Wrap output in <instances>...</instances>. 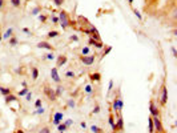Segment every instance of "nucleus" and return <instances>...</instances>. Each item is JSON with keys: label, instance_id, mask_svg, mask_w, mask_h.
Returning a JSON list of instances; mask_svg holds the SVG:
<instances>
[{"label": "nucleus", "instance_id": "18", "mask_svg": "<svg viewBox=\"0 0 177 133\" xmlns=\"http://www.w3.org/2000/svg\"><path fill=\"white\" fill-rule=\"evenodd\" d=\"M0 93H2L3 96H8L11 93V89L9 88H5V87H0Z\"/></svg>", "mask_w": 177, "mask_h": 133}, {"label": "nucleus", "instance_id": "40", "mask_svg": "<svg viewBox=\"0 0 177 133\" xmlns=\"http://www.w3.org/2000/svg\"><path fill=\"white\" fill-rule=\"evenodd\" d=\"M99 112H100V107H99V105H96L95 109L92 110V113H95V114H96V113H99Z\"/></svg>", "mask_w": 177, "mask_h": 133}, {"label": "nucleus", "instance_id": "45", "mask_svg": "<svg viewBox=\"0 0 177 133\" xmlns=\"http://www.w3.org/2000/svg\"><path fill=\"white\" fill-rule=\"evenodd\" d=\"M52 21L55 24H57L59 23V18H56V16H52Z\"/></svg>", "mask_w": 177, "mask_h": 133}, {"label": "nucleus", "instance_id": "37", "mask_svg": "<svg viewBox=\"0 0 177 133\" xmlns=\"http://www.w3.org/2000/svg\"><path fill=\"white\" fill-rule=\"evenodd\" d=\"M113 89V80H109V88H108V93Z\"/></svg>", "mask_w": 177, "mask_h": 133}, {"label": "nucleus", "instance_id": "41", "mask_svg": "<svg viewBox=\"0 0 177 133\" xmlns=\"http://www.w3.org/2000/svg\"><path fill=\"white\" fill-rule=\"evenodd\" d=\"M65 125H67V128H68V126H71L72 124H73V120H67V121H65V123H64Z\"/></svg>", "mask_w": 177, "mask_h": 133}, {"label": "nucleus", "instance_id": "53", "mask_svg": "<svg viewBox=\"0 0 177 133\" xmlns=\"http://www.w3.org/2000/svg\"><path fill=\"white\" fill-rule=\"evenodd\" d=\"M2 39H3V36H2V33H0V41H2Z\"/></svg>", "mask_w": 177, "mask_h": 133}, {"label": "nucleus", "instance_id": "6", "mask_svg": "<svg viewBox=\"0 0 177 133\" xmlns=\"http://www.w3.org/2000/svg\"><path fill=\"white\" fill-rule=\"evenodd\" d=\"M149 112H151V116H152V117L160 116V110H158V108L156 107V104H154L153 100H151V101H149Z\"/></svg>", "mask_w": 177, "mask_h": 133}, {"label": "nucleus", "instance_id": "14", "mask_svg": "<svg viewBox=\"0 0 177 133\" xmlns=\"http://www.w3.org/2000/svg\"><path fill=\"white\" fill-rule=\"evenodd\" d=\"M89 79H91V81H100L101 80V75L99 73V72H95V73L89 75Z\"/></svg>", "mask_w": 177, "mask_h": 133}, {"label": "nucleus", "instance_id": "50", "mask_svg": "<svg viewBox=\"0 0 177 133\" xmlns=\"http://www.w3.org/2000/svg\"><path fill=\"white\" fill-rule=\"evenodd\" d=\"M15 133H24V130H23V129H18V130H16Z\"/></svg>", "mask_w": 177, "mask_h": 133}, {"label": "nucleus", "instance_id": "17", "mask_svg": "<svg viewBox=\"0 0 177 133\" xmlns=\"http://www.w3.org/2000/svg\"><path fill=\"white\" fill-rule=\"evenodd\" d=\"M12 33H13V29L8 28L7 31L4 32V35H2V36H3V39H9V37H12Z\"/></svg>", "mask_w": 177, "mask_h": 133}, {"label": "nucleus", "instance_id": "42", "mask_svg": "<svg viewBox=\"0 0 177 133\" xmlns=\"http://www.w3.org/2000/svg\"><path fill=\"white\" fill-rule=\"evenodd\" d=\"M65 76H67V77H75V73H73V72H71V71H68L67 73H65Z\"/></svg>", "mask_w": 177, "mask_h": 133}, {"label": "nucleus", "instance_id": "24", "mask_svg": "<svg viewBox=\"0 0 177 133\" xmlns=\"http://www.w3.org/2000/svg\"><path fill=\"white\" fill-rule=\"evenodd\" d=\"M91 130H92L93 133H103V129L99 128V126H96V125H92V126H91Z\"/></svg>", "mask_w": 177, "mask_h": 133}, {"label": "nucleus", "instance_id": "13", "mask_svg": "<svg viewBox=\"0 0 177 133\" xmlns=\"http://www.w3.org/2000/svg\"><path fill=\"white\" fill-rule=\"evenodd\" d=\"M62 120H63V113L62 112H56L53 116V124L55 125H59L60 123H62Z\"/></svg>", "mask_w": 177, "mask_h": 133}, {"label": "nucleus", "instance_id": "5", "mask_svg": "<svg viewBox=\"0 0 177 133\" xmlns=\"http://www.w3.org/2000/svg\"><path fill=\"white\" fill-rule=\"evenodd\" d=\"M44 93L48 96V98L51 100V101H56L57 100V96H56V93H55V91L52 89V88H49V87H44Z\"/></svg>", "mask_w": 177, "mask_h": 133}, {"label": "nucleus", "instance_id": "25", "mask_svg": "<svg viewBox=\"0 0 177 133\" xmlns=\"http://www.w3.org/2000/svg\"><path fill=\"white\" fill-rule=\"evenodd\" d=\"M47 36H48L49 39H53V37H56V36H59V32H57V31H49Z\"/></svg>", "mask_w": 177, "mask_h": 133}, {"label": "nucleus", "instance_id": "7", "mask_svg": "<svg viewBox=\"0 0 177 133\" xmlns=\"http://www.w3.org/2000/svg\"><path fill=\"white\" fill-rule=\"evenodd\" d=\"M76 24H80V29L89 28V25H91V23L84 18V16H79V18H77V23Z\"/></svg>", "mask_w": 177, "mask_h": 133}, {"label": "nucleus", "instance_id": "57", "mask_svg": "<svg viewBox=\"0 0 177 133\" xmlns=\"http://www.w3.org/2000/svg\"><path fill=\"white\" fill-rule=\"evenodd\" d=\"M60 133H64V132H60Z\"/></svg>", "mask_w": 177, "mask_h": 133}, {"label": "nucleus", "instance_id": "48", "mask_svg": "<svg viewBox=\"0 0 177 133\" xmlns=\"http://www.w3.org/2000/svg\"><path fill=\"white\" fill-rule=\"evenodd\" d=\"M4 0H0V9H3V7H4Z\"/></svg>", "mask_w": 177, "mask_h": 133}, {"label": "nucleus", "instance_id": "33", "mask_svg": "<svg viewBox=\"0 0 177 133\" xmlns=\"http://www.w3.org/2000/svg\"><path fill=\"white\" fill-rule=\"evenodd\" d=\"M133 13L137 16V19H139V20H141L142 19V16H141V13L139 12V11H137V9H133Z\"/></svg>", "mask_w": 177, "mask_h": 133}, {"label": "nucleus", "instance_id": "52", "mask_svg": "<svg viewBox=\"0 0 177 133\" xmlns=\"http://www.w3.org/2000/svg\"><path fill=\"white\" fill-rule=\"evenodd\" d=\"M21 85H23L24 88H27V82H25V81H23V82H21Z\"/></svg>", "mask_w": 177, "mask_h": 133}, {"label": "nucleus", "instance_id": "56", "mask_svg": "<svg viewBox=\"0 0 177 133\" xmlns=\"http://www.w3.org/2000/svg\"><path fill=\"white\" fill-rule=\"evenodd\" d=\"M149 2H153V0H149Z\"/></svg>", "mask_w": 177, "mask_h": 133}, {"label": "nucleus", "instance_id": "12", "mask_svg": "<svg viewBox=\"0 0 177 133\" xmlns=\"http://www.w3.org/2000/svg\"><path fill=\"white\" fill-rule=\"evenodd\" d=\"M116 128H117V130H120V132L124 130V120H123V117H121V114L117 116V123H116Z\"/></svg>", "mask_w": 177, "mask_h": 133}, {"label": "nucleus", "instance_id": "38", "mask_svg": "<svg viewBox=\"0 0 177 133\" xmlns=\"http://www.w3.org/2000/svg\"><path fill=\"white\" fill-rule=\"evenodd\" d=\"M46 59H48V60H53V59H55V56H53V53L51 52V53H48V55H46Z\"/></svg>", "mask_w": 177, "mask_h": 133}, {"label": "nucleus", "instance_id": "23", "mask_svg": "<svg viewBox=\"0 0 177 133\" xmlns=\"http://www.w3.org/2000/svg\"><path fill=\"white\" fill-rule=\"evenodd\" d=\"M9 45L11 47H15V45H18V39L16 37H9Z\"/></svg>", "mask_w": 177, "mask_h": 133}, {"label": "nucleus", "instance_id": "1", "mask_svg": "<svg viewBox=\"0 0 177 133\" xmlns=\"http://www.w3.org/2000/svg\"><path fill=\"white\" fill-rule=\"evenodd\" d=\"M59 23H60V25H62V28L63 29H67L68 27H71V19H69V15H68V12L67 11H60L59 12Z\"/></svg>", "mask_w": 177, "mask_h": 133}, {"label": "nucleus", "instance_id": "20", "mask_svg": "<svg viewBox=\"0 0 177 133\" xmlns=\"http://www.w3.org/2000/svg\"><path fill=\"white\" fill-rule=\"evenodd\" d=\"M148 124H149V133H154V128H153V121H152V116L148 119Z\"/></svg>", "mask_w": 177, "mask_h": 133}, {"label": "nucleus", "instance_id": "34", "mask_svg": "<svg viewBox=\"0 0 177 133\" xmlns=\"http://www.w3.org/2000/svg\"><path fill=\"white\" fill-rule=\"evenodd\" d=\"M41 104H43V101H41L40 98H37V100H36V103H35V107H36V108H40V107H41Z\"/></svg>", "mask_w": 177, "mask_h": 133}, {"label": "nucleus", "instance_id": "19", "mask_svg": "<svg viewBox=\"0 0 177 133\" xmlns=\"http://www.w3.org/2000/svg\"><path fill=\"white\" fill-rule=\"evenodd\" d=\"M31 72H32V80H36L37 77H39V71H37V68H36V66H32Z\"/></svg>", "mask_w": 177, "mask_h": 133}, {"label": "nucleus", "instance_id": "32", "mask_svg": "<svg viewBox=\"0 0 177 133\" xmlns=\"http://www.w3.org/2000/svg\"><path fill=\"white\" fill-rule=\"evenodd\" d=\"M40 11H41V8H40V7H36V8L32 9V15H37L39 12H40Z\"/></svg>", "mask_w": 177, "mask_h": 133}, {"label": "nucleus", "instance_id": "51", "mask_svg": "<svg viewBox=\"0 0 177 133\" xmlns=\"http://www.w3.org/2000/svg\"><path fill=\"white\" fill-rule=\"evenodd\" d=\"M80 126H81V128H85L87 124H85V123H81V124H80Z\"/></svg>", "mask_w": 177, "mask_h": 133}, {"label": "nucleus", "instance_id": "9", "mask_svg": "<svg viewBox=\"0 0 177 133\" xmlns=\"http://www.w3.org/2000/svg\"><path fill=\"white\" fill-rule=\"evenodd\" d=\"M67 56L65 55H60V56L57 57V60H56V68H60V66H63L65 63H67Z\"/></svg>", "mask_w": 177, "mask_h": 133}, {"label": "nucleus", "instance_id": "2", "mask_svg": "<svg viewBox=\"0 0 177 133\" xmlns=\"http://www.w3.org/2000/svg\"><path fill=\"white\" fill-rule=\"evenodd\" d=\"M168 103V89H167V85H165V81H163V85H161V100H160V104L161 107H165Z\"/></svg>", "mask_w": 177, "mask_h": 133}, {"label": "nucleus", "instance_id": "27", "mask_svg": "<svg viewBox=\"0 0 177 133\" xmlns=\"http://www.w3.org/2000/svg\"><path fill=\"white\" fill-rule=\"evenodd\" d=\"M55 93H56V96L59 97V96L63 93V87H62V85H57V87H56V91H55Z\"/></svg>", "mask_w": 177, "mask_h": 133}, {"label": "nucleus", "instance_id": "21", "mask_svg": "<svg viewBox=\"0 0 177 133\" xmlns=\"http://www.w3.org/2000/svg\"><path fill=\"white\" fill-rule=\"evenodd\" d=\"M67 129H68V128H67V125H65L64 123H60V124L57 125V130H59V132H65Z\"/></svg>", "mask_w": 177, "mask_h": 133}, {"label": "nucleus", "instance_id": "3", "mask_svg": "<svg viewBox=\"0 0 177 133\" xmlns=\"http://www.w3.org/2000/svg\"><path fill=\"white\" fill-rule=\"evenodd\" d=\"M152 121H153V128H154V132H156V133H161V132H164V126H163L161 120H160V116H156V117H152Z\"/></svg>", "mask_w": 177, "mask_h": 133}, {"label": "nucleus", "instance_id": "58", "mask_svg": "<svg viewBox=\"0 0 177 133\" xmlns=\"http://www.w3.org/2000/svg\"><path fill=\"white\" fill-rule=\"evenodd\" d=\"M161 133H164V132H161Z\"/></svg>", "mask_w": 177, "mask_h": 133}, {"label": "nucleus", "instance_id": "26", "mask_svg": "<svg viewBox=\"0 0 177 133\" xmlns=\"http://www.w3.org/2000/svg\"><path fill=\"white\" fill-rule=\"evenodd\" d=\"M110 51H112V47H110V45H105V51H104V53H103V57L108 56Z\"/></svg>", "mask_w": 177, "mask_h": 133}, {"label": "nucleus", "instance_id": "47", "mask_svg": "<svg viewBox=\"0 0 177 133\" xmlns=\"http://www.w3.org/2000/svg\"><path fill=\"white\" fill-rule=\"evenodd\" d=\"M172 53H173V56H174V57L177 56V52H176V48H174V47H172Z\"/></svg>", "mask_w": 177, "mask_h": 133}, {"label": "nucleus", "instance_id": "10", "mask_svg": "<svg viewBox=\"0 0 177 133\" xmlns=\"http://www.w3.org/2000/svg\"><path fill=\"white\" fill-rule=\"evenodd\" d=\"M37 48H43V49H48V51H53V47L49 44L48 41H40V43H37Z\"/></svg>", "mask_w": 177, "mask_h": 133}, {"label": "nucleus", "instance_id": "22", "mask_svg": "<svg viewBox=\"0 0 177 133\" xmlns=\"http://www.w3.org/2000/svg\"><path fill=\"white\" fill-rule=\"evenodd\" d=\"M11 4H12V7L19 8L21 5V0H11Z\"/></svg>", "mask_w": 177, "mask_h": 133}, {"label": "nucleus", "instance_id": "36", "mask_svg": "<svg viewBox=\"0 0 177 133\" xmlns=\"http://www.w3.org/2000/svg\"><path fill=\"white\" fill-rule=\"evenodd\" d=\"M67 105H68V107H72V108H73V107H75V100H68Z\"/></svg>", "mask_w": 177, "mask_h": 133}, {"label": "nucleus", "instance_id": "30", "mask_svg": "<svg viewBox=\"0 0 177 133\" xmlns=\"http://www.w3.org/2000/svg\"><path fill=\"white\" fill-rule=\"evenodd\" d=\"M88 53H89V48L84 47V48H83V51H81V55H83V56H85V55H88Z\"/></svg>", "mask_w": 177, "mask_h": 133}, {"label": "nucleus", "instance_id": "44", "mask_svg": "<svg viewBox=\"0 0 177 133\" xmlns=\"http://www.w3.org/2000/svg\"><path fill=\"white\" fill-rule=\"evenodd\" d=\"M39 19H40V21H43V23H44V21L47 20V16H44V15H40V16H39Z\"/></svg>", "mask_w": 177, "mask_h": 133}, {"label": "nucleus", "instance_id": "54", "mask_svg": "<svg viewBox=\"0 0 177 133\" xmlns=\"http://www.w3.org/2000/svg\"><path fill=\"white\" fill-rule=\"evenodd\" d=\"M132 3H133V0H129V4H132Z\"/></svg>", "mask_w": 177, "mask_h": 133}, {"label": "nucleus", "instance_id": "39", "mask_svg": "<svg viewBox=\"0 0 177 133\" xmlns=\"http://www.w3.org/2000/svg\"><path fill=\"white\" fill-rule=\"evenodd\" d=\"M85 92H87V93H92V92H93L92 87H91V85H87V87H85Z\"/></svg>", "mask_w": 177, "mask_h": 133}, {"label": "nucleus", "instance_id": "15", "mask_svg": "<svg viewBox=\"0 0 177 133\" xmlns=\"http://www.w3.org/2000/svg\"><path fill=\"white\" fill-rule=\"evenodd\" d=\"M108 123L110 125V128H112L113 132H117V128H116V124H115V119H113V114H109V120Z\"/></svg>", "mask_w": 177, "mask_h": 133}, {"label": "nucleus", "instance_id": "49", "mask_svg": "<svg viewBox=\"0 0 177 133\" xmlns=\"http://www.w3.org/2000/svg\"><path fill=\"white\" fill-rule=\"evenodd\" d=\"M23 32H25V33H30V35H31V32H30V29H28V28H23Z\"/></svg>", "mask_w": 177, "mask_h": 133}, {"label": "nucleus", "instance_id": "43", "mask_svg": "<svg viewBox=\"0 0 177 133\" xmlns=\"http://www.w3.org/2000/svg\"><path fill=\"white\" fill-rule=\"evenodd\" d=\"M36 113H37V114H43V113H44V109H43L41 107H40V108H37V110H36Z\"/></svg>", "mask_w": 177, "mask_h": 133}, {"label": "nucleus", "instance_id": "28", "mask_svg": "<svg viewBox=\"0 0 177 133\" xmlns=\"http://www.w3.org/2000/svg\"><path fill=\"white\" fill-rule=\"evenodd\" d=\"M39 133H51V129H49V126H44L39 130Z\"/></svg>", "mask_w": 177, "mask_h": 133}, {"label": "nucleus", "instance_id": "4", "mask_svg": "<svg viewBox=\"0 0 177 133\" xmlns=\"http://www.w3.org/2000/svg\"><path fill=\"white\" fill-rule=\"evenodd\" d=\"M79 59H80V61L85 65H92L93 63H95V56H92V55H85V56L81 55Z\"/></svg>", "mask_w": 177, "mask_h": 133}, {"label": "nucleus", "instance_id": "35", "mask_svg": "<svg viewBox=\"0 0 177 133\" xmlns=\"http://www.w3.org/2000/svg\"><path fill=\"white\" fill-rule=\"evenodd\" d=\"M31 98H32V93H31V92H27L25 100H27V101H31Z\"/></svg>", "mask_w": 177, "mask_h": 133}, {"label": "nucleus", "instance_id": "46", "mask_svg": "<svg viewBox=\"0 0 177 133\" xmlns=\"http://www.w3.org/2000/svg\"><path fill=\"white\" fill-rule=\"evenodd\" d=\"M71 40H73V41H77V40H79V37H77L76 35H73V36H71Z\"/></svg>", "mask_w": 177, "mask_h": 133}, {"label": "nucleus", "instance_id": "31", "mask_svg": "<svg viewBox=\"0 0 177 133\" xmlns=\"http://www.w3.org/2000/svg\"><path fill=\"white\" fill-rule=\"evenodd\" d=\"M27 92H28V88H24V89H21V91L19 92V96H25Z\"/></svg>", "mask_w": 177, "mask_h": 133}, {"label": "nucleus", "instance_id": "29", "mask_svg": "<svg viewBox=\"0 0 177 133\" xmlns=\"http://www.w3.org/2000/svg\"><path fill=\"white\" fill-rule=\"evenodd\" d=\"M64 2H65V0H53L55 5H57V7H60V5H63V4H64Z\"/></svg>", "mask_w": 177, "mask_h": 133}, {"label": "nucleus", "instance_id": "11", "mask_svg": "<svg viewBox=\"0 0 177 133\" xmlns=\"http://www.w3.org/2000/svg\"><path fill=\"white\" fill-rule=\"evenodd\" d=\"M51 77H52V80L55 81V82H60V76H59V73H57V68L55 66V68H52L51 69Z\"/></svg>", "mask_w": 177, "mask_h": 133}, {"label": "nucleus", "instance_id": "16", "mask_svg": "<svg viewBox=\"0 0 177 133\" xmlns=\"http://www.w3.org/2000/svg\"><path fill=\"white\" fill-rule=\"evenodd\" d=\"M12 101H18V97H16L15 95H9L8 96H5V104H11Z\"/></svg>", "mask_w": 177, "mask_h": 133}, {"label": "nucleus", "instance_id": "8", "mask_svg": "<svg viewBox=\"0 0 177 133\" xmlns=\"http://www.w3.org/2000/svg\"><path fill=\"white\" fill-rule=\"evenodd\" d=\"M88 45H93V47H96V48H99V49H101L103 47H105L101 41H97V40H95V39H92V37L89 39V40H88Z\"/></svg>", "mask_w": 177, "mask_h": 133}, {"label": "nucleus", "instance_id": "55", "mask_svg": "<svg viewBox=\"0 0 177 133\" xmlns=\"http://www.w3.org/2000/svg\"><path fill=\"white\" fill-rule=\"evenodd\" d=\"M31 2V0H25V3H30Z\"/></svg>", "mask_w": 177, "mask_h": 133}]
</instances>
